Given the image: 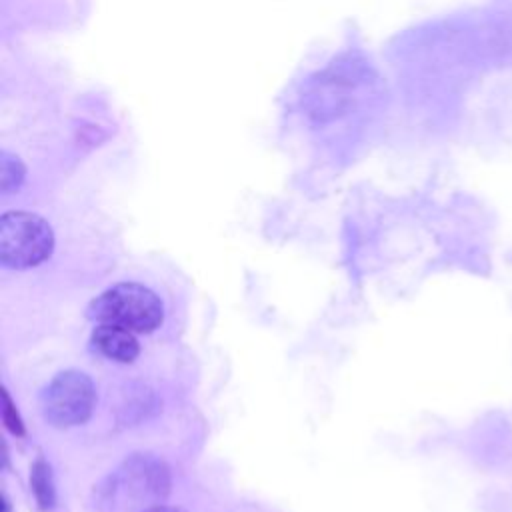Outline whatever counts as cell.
Returning a JSON list of instances; mask_svg holds the SVG:
<instances>
[{
    "label": "cell",
    "mask_w": 512,
    "mask_h": 512,
    "mask_svg": "<svg viewBox=\"0 0 512 512\" xmlns=\"http://www.w3.org/2000/svg\"><path fill=\"white\" fill-rule=\"evenodd\" d=\"M30 486L32 492L36 496V502L42 510H50L54 506L56 500V492H54V480H52V472L46 460L38 458L32 464V474H30Z\"/></svg>",
    "instance_id": "obj_6"
},
{
    "label": "cell",
    "mask_w": 512,
    "mask_h": 512,
    "mask_svg": "<svg viewBox=\"0 0 512 512\" xmlns=\"http://www.w3.org/2000/svg\"><path fill=\"white\" fill-rule=\"evenodd\" d=\"M54 250L52 226L38 214L16 210L0 218V264L26 270L42 264Z\"/></svg>",
    "instance_id": "obj_3"
},
{
    "label": "cell",
    "mask_w": 512,
    "mask_h": 512,
    "mask_svg": "<svg viewBox=\"0 0 512 512\" xmlns=\"http://www.w3.org/2000/svg\"><path fill=\"white\" fill-rule=\"evenodd\" d=\"M86 316L98 324H114L134 334L154 332L164 320L160 296L144 284L120 282L96 296Z\"/></svg>",
    "instance_id": "obj_1"
},
{
    "label": "cell",
    "mask_w": 512,
    "mask_h": 512,
    "mask_svg": "<svg viewBox=\"0 0 512 512\" xmlns=\"http://www.w3.org/2000/svg\"><path fill=\"white\" fill-rule=\"evenodd\" d=\"M142 512H182V510H178V508H170V506H162V504H158V506H152V508H148V510H142Z\"/></svg>",
    "instance_id": "obj_9"
},
{
    "label": "cell",
    "mask_w": 512,
    "mask_h": 512,
    "mask_svg": "<svg viewBox=\"0 0 512 512\" xmlns=\"http://www.w3.org/2000/svg\"><path fill=\"white\" fill-rule=\"evenodd\" d=\"M94 400L96 390L92 380L80 370H64L40 394V408L48 424L70 428L88 420Z\"/></svg>",
    "instance_id": "obj_4"
},
{
    "label": "cell",
    "mask_w": 512,
    "mask_h": 512,
    "mask_svg": "<svg viewBox=\"0 0 512 512\" xmlns=\"http://www.w3.org/2000/svg\"><path fill=\"white\" fill-rule=\"evenodd\" d=\"M26 176V168L22 164V160L14 154H10L8 150L0 152V190L2 194H10L14 190L20 188V184L24 182Z\"/></svg>",
    "instance_id": "obj_7"
},
{
    "label": "cell",
    "mask_w": 512,
    "mask_h": 512,
    "mask_svg": "<svg viewBox=\"0 0 512 512\" xmlns=\"http://www.w3.org/2000/svg\"><path fill=\"white\" fill-rule=\"evenodd\" d=\"M168 488L170 474L166 464L150 454H136L108 478L104 494L106 502L116 506L148 510L162 502Z\"/></svg>",
    "instance_id": "obj_2"
},
{
    "label": "cell",
    "mask_w": 512,
    "mask_h": 512,
    "mask_svg": "<svg viewBox=\"0 0 512 512\" xmlns=\"http://www.w3.org/2000/svg\"><path fill=\"white\" fill-rule=\"evenodd\" d=\"M90 344L100 356L122 364L136 360L140 352L134 332L114 324H98L90 334Z\"/></svg>",
    "instance_id": "obj_5"
},
{
    "label": "cell",
    "mask_w": 512,
    "mask_h": 512,
    "mask_svg": "<svg viewBox=\"0 0 512 512\" xmlns=\"http://www.w3.org/2000/svg\"><path fill=\"white\" fill-rule=\"evenodd\" d=\"M2 508H4V512H10V504H8V500H6L4 494H2Z\"/></svg>",
    "instance_id": "obj_10"
},
{
    "label": "cell",
    "mask_w": 512,
    "mask_h": 512,
    "mask_svg": "<svg viewBox=\"0 0 512 512\" xmlns=\"http://www.w3.org/2000/svg\"><path fill=\"white\" fill-rule=\"evenodd\" d=\"M2 420L4 424L8 426V430L16 436H22L24 434V424H22V418L18 414V410L14 408L10 396L6 392H2Z\"/></svg>",
    "instance_id": "obj_8"
}]
</instances>
